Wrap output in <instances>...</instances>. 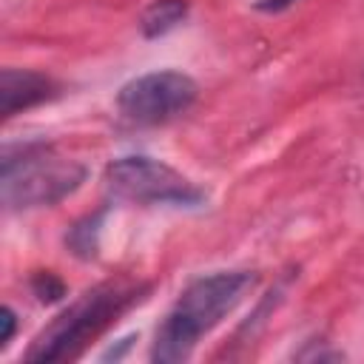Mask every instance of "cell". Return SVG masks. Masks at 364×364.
Returning a JSON list of instances; mask_svg holds the SVG:
<instances>
[{"label": "cell", "mask_w": 364, "mask_h": 364, "mask_svg": "<svg viewBox=\"0 0 364 364\" xmlns=\"http://www.w3.org/2000/svg\"><path fill=\"white\" fill-rule=\"evenodd\" d=\"M253 284H256L253 270H216L193 279L179 293L165 321L156 327L151 344V361L176 364L191 358L202 336H208L225 316H230L236 304L247 296V290H253Z\"/></svg>", "instance_id": "obj_1"}, {"label": "cell", "mask_w": 364, "mask_h": 364, "mask_svg": "<svg viewBox=\"0 0 364 364\" xmlns=\"http://www.w3.org/2000/svg\"><path fill=\"white\" fill-rule=\"evenodd\" d=\"M88 171L77 159H65L46 139L6 142L0 159V199L6 210L51 208L71 196Z\"/></svg>", "instance_id": "obj_2"}, {"label": "cell", "mask_w": 364, "mask_h": 364, "mask_svg": "<svg viewBox=\"0 0 364 364\" xmlns=\"http://www.w3.org/2000/svg\"><path fill=\"white\" fill-rule=\"evenodd\" d=\"M151 293L142 282H105L71 301L26 350V361H68Z\"/></svg>", "instance_id": "obj_3"}, {"label": "cell", "mask_w": 364, "mask_h": 364, "mask_svg": "<svg viewBox=\"0 0 364 364\" xmlns=\"http://www.w3.org/2000/svg\"><path fill=\"white\" fill-rule=\"evenodd\" d=\"M105 188L114 199L145 208H199L208 202V193L182 171L171 168L162 159L139 154L111 159L105 165Z\"/></svg>", "instance_id": "obj_4"}, {"label": "cell", "mask_w": 364, "mask_h": 364, "mask_svg": "<svg viewBox=\"0 0 364 364\" xmlns=\"http://www.w3.org/2000/svg\"><path fill=\"white\" fill-rule=\"evenodd\" d=\"M199 85L193 77L165 68L128 80L117 94L119 114L134 125H162L193 108Z\"/></svg>", "instance_id": "obj_5"}, {"label": "cell", "mask_w": 364, "mask_h": 364, "mask_svg": "<svg viewBox=\"0 0 364 364\" xmlns=\"http://www.w3.org/2000/svg\"><path fill=\"white\" fill-rule=\"evenodd\" d=\"M60 94V82L31 68H3L0 74V114L11 119L34 105H43Z\"/></svg>", "instance_id": "obj_6"}, {"label": "cell", "mask_w": 364, "mask_h": 364, "mask_svg": "<svg viewBox=\"0 0 364 364\" xmlns=\"http://www.w3.org/2000/svg\"><path fill=\"white\" fill-rule=\"evenodd\" d=\"M105 216H108V205H102L100 210L77 219L68 230H65V247L71 256L82 259V262H91L97 259L100 253V236H102V225H105Z\"/></svg>", "instance_id": "obj_7"}, {"label": "cell", "mask_w": 364, "mask_h": 364, "mask_svg": "<svg viewBox=\"0 0 364 364\" xmlns=\"http://www.w3.org/2000/svg\"><path fill=\"white\" fill-rule=\"evenodd\" d=\"M188 11H191V3L188 0H151L142 9V14H139V31L148 40L165 37L179 23H185Z\"/></svg>", "instance_id": "obj_8"}, {"label": "cell", "mask_w": 364, "mask_h": 364, "mask_svg": "<svg viewBox=\"0 0 364 364\" xmlns=\"http://www.w3.org/2000/svg\"><path fill=\"white\" fill-rule=\"evenodd\" d=\"M31 293L37 296V301L54 304V301H63V299H65L68 287H65V282H63L57 273H51V270H37V273L31 276Z\"/></svg>", "instance_id": "obj_9"}, {"label": "cell", "mask_w": 364, "mask_h": 364, "mask_svg": "<svg viewBox=\"0 0 364 364\" xmlns=\"http://www.w3.org/2000/svg\"><path fill=\"white\" fill-rule=\"evenodd\" d=\"M3 336H0V350H6L9 344H11V338H14V333H17V313L6 304L3 307Z\"/></svg>", "instance_id": "obj_10"}, {"label": "cell", "mask_w": 364, "mask_h": 364, "mask_svg": "<svg viewBox=\"0 0 364 364\" xmlns=\"http://www.w3.org/2000/svg\"><path fill=\"white\" fill-rule=\"evenodd\" d=\"M134 338H136V336H125V338H119V344H111V347H108V350H105L100 358H102V361H119V358H122V355L131 350Z\"/></svg>", "instance_id": "obj_11"}, {"label": "cell", "mask_w": 364, "mask_h": 364, "mask_svg": "<svg viewBox=\"0 0 364 364\" xmlns=\"http://www.w3.org/2000/svg\"><path fill=\"white\" fill-rule=\"evenodd\" d=\"M293 3H299V0H256V9H259V11H270V14H276V11L290 9Z\"/></svg>", "instance_id": "obj_12"}]
</instances>
